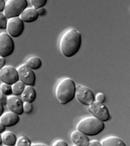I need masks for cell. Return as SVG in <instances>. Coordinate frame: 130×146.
<instances>
[{
  "label": "cell",
  "mask_w": 130,
  "mask_h": 146,
  "mask_svg": "<svg viewBox=\"0 0 130 146\" xmlns=\"http://www.w3.org/2000/svg\"><path fill=\"white\" fill-rule=\"evenodd\" d=\"M38 15L36 9L34 8H26L19 16V17L26 23H31L36 21Z\"/></svg>",
  "instance_id": "13"
},
{
  "label": "cell",
  "mask_w": 130,
  "mask_h": 146,
  "mask_svg": "<svg viewBox=\"0 0 130 146\" xmlns=\"http://www.w3.org/2000/svg\"><path fill=\"white\" fill-rule=\"evenodd\" d=\"M33 109V106L31 103L25 102L23 104V110L24 112L27 114L30 113Z\"/></svg>",
  "instance_id": "24"
},
{
  "label": "cell",
  "mask_w": 130,
  "mask_h": 146,
  "mask_svg": "<svg viewBox=\"0 0 130 146\" xmlns=\"http://www.w3.org/2000/svg\"><path fill=\"white\" fill-rule=\"evenodd\" d=\"M15 47L14 41L9 34H0V56L4 58L10 56L14 52Z\"/></svg>",
  "instance_id": "5"
},
{
  "label": "cell",
  "mask_w": 130,
  "mask_h": 146,
  "mask_svg": "<svg viewBox=\"0 0 130 146\" xmlns=\"http://www.w3.org/2000/svg\"><path fill=\"white\" fill-rule=\"evenodd\" d=\"M5 3L4 0H0V12H4L5 6Z\"/></svg>",
  "instance_id": "30"
},
{
  "label": "cell",
  "mask_w": 130,
  "mask_h": 146,
  "mask_svg": "<svg viewBox=\"0 0 130 146\" xmlns=\"http://www.w3.org/2000/svg\"><path fill=\"white\" fill-rule=\"evenodd\" d=\"M95 98L96 101L99 102L103 103L105 100V96L103 93L99 92L96 95Z\"/></svg>",
  "instance_id": "25"
},
{
  "label": "cell",
  "mask_w": 130,
  "mask_h": 146,
  "mask_svg": "<svg viewBox=\"0 0 130 146\" xmlns=\"http://www.w3.org/2000/svg\"><path fill=\"white\" fill-rule=\"evenodd\" d=\"M82 44L80 32L74 28H70L62 35L60 42L61 53L66 57H71L78 52Z\"/></svg>",
  "instance_id": "1"
},
{
  "label": "cell",
  "mask_w": 130,
  "mask_h": 146,
  "mask_svg": "<svg viewBox=\"0 0 130 146\" xmlns=\"http://www.w3.org/2000/svg\"><path fill=\"white\" fill-rule=\"evenodd\" d=\"M7 20L4 13L0 12V29H5L7 28Z\"/></svg>",
  "instance_id": "23"
},
{
  "label": "cell",
  "mask_w": 130,
  "mask_h": 146,
  "mask_svg": "<svg viewBox=\"0 0 130 146\" xmlns=\"http://www.w3.org/2000/svg\"><path fill=\"white\" fill-rule=\"evenodd\" d=\"M21 96L25 102L32 103L36 98V92L33 86H27L25 87Z\"/></svg>",
  "instance_id": "15"
},
{
  "label": "cell",
  "mask_w": 130,
  "mask_h": 146,
  "mask_svg": "<svg viewBox=\"0 0 130 146\" xmlns=\"http://www.w3.org/2000/svg\"><path fill=\"white\" fill-rule=\"evenodd\" d=\"M7 28L11 37L19 38L24 31V22L19 17L10 18L7 21Z\"/></svg>",
  "instance_id": "7"
},
{
  "label": "cell",
  "mask_w": 130,
  "mask_h": 146,
  "mask_svg": "<svg viewBox=\"0 0 130 146\" xmlns=\"http://www.w3.org/2000/svg\"><path fill=\"white\" fill-rule=\"evenodd\" d=\"M5 62L6 61L4 58L0 56V70L5 66Z\"/></svg>",
  "instance_id": "31"
},
{
  "label": "cell",
  "mask_w": 130,
  "mask_h": 146,
  "mask_svg": "<svg viewBox=\"0 0 130 146\" xmlns=\"http://www.w3.org/2000/svg\"><path fill=\"white\" fill-rule=\"evenodd\" d=\"M7 97L4 95L1 90H0V102L3 105H7Z\"/></svg>",
  "instance_id": "26"
},
{
  "label": "cell",
  "mask_w": 130,
  "mask_h": 146,
  "mask_svg": "<svg viewBox=\"0 0 130 146\" xmlns=\"http://www.w3.org/2000/svg\"><path fill=\"white\" fill-rule=\"evenodd\" d=\"M71 139L77 146H88L89 140L86 135L78 130L73 131L71 134Z\"/></svg>",
  "instance_id": "14"
},
{
  "label": "cell",
  "mask_w": 130,
  "mask_h": 146,
  "mask_svg": "<svg viewBox=\"0 0 130 146\" xmlns=\"http://www.w3.org/2000/svg\"><path fill=\"white\" fill-rule=\"evenodd\" d=\"M31 143L30 140L25 136H21L17 139L15 145L17 146H30Z\"/></svg>",
  "instance_id": "20"
},
{
  "label": "cell",
  "mask_w": 130,
  "mask_h": 146,
  "mask_svg": "<svg viewBox=\"0 0 130 146\" xmlns=\"http://www.w3.org/2000/svg\"><path fill=\"white\" fill-rule=\"evenodd\" d=\"M20 120L19 115L12 111L3 113L0 116V123L5 127H12L16 125Z\"/></svg>",
  "instance_id": "12"
},
{
  "label": "cell",
  "mask_w": 130,
  "mask_h": 146,
  "mask_svg": "<svg viewBox=\"0 0 130 146\" xmlns=\"http://www.w3.org/2000/svg\"><path fill=\"white\" fill-rule=\"evenodd\" d=\"M76 88L75 84L72 79L67 78L61 80L55 90L58 100L63 105L71 101L75 96Z\"/></svg>",
  "instance_id": "2"
},
{
  "label": "cell",
  "mask_w": 130,
  "mask_h": 146,
  "mask_svg": "<svg viewBox=\"0 0 130 146\" xmlns=\"http://www.w3.org/2000/svg\"><path fill=\"white\" fill-rule=\"evenodd\" d=\"M2 142L6 146H14L15 145L17 139L15 135L11 131L3 132L1 135Z\"/></svg>",
  "instance_id": "17"
},
{
  "label": "cell",
  "mask_w": 130,
  "mask_h": 146,
  "mask_svg": "<svg viewBox=\"0 0 130 146\" xmlns=\"http://www.w3.org/2000/svg\"><path fill=\"white\" fill-rule=\"evenodd\" d=\"M101 146H125L124 141L117 137L110 136L105 138L101 140Z\"/></svg>",
  "instance_id": "16"
},
{
  "label": "cell",
  "mask_w": 130,
  "mask_h": 146,
  "mask_svg": "<svg viewBox=\"0 0 130 146\" xmlns=\"http://www.w3.org/2000/svg\"><path fill=\"white\" fill-rule=\"evenodd\" d=\"M48 0H30L31 3L34 8L37 9L44 7L47 4Z\"/></svg>",
  "instance_id": "22"
},
{
  "label": "cell",
  "mask_w": 130,
  "mask_h": 146,
  "mask_svg": "<svg viewBox=\"0 0 130 146\" xmlns=\"http://www.w3.org/2000/svg\"><path fill=\"white\" fill-rule=\"evenodd\" d=\"M78 100L84 105H89L94 101L92 91L85 86H78L76 88L75 95Z\"/></svg>",
  "instance_id": "10"
},
{
  "label": "cell",
  "mask_w": 130,
  "mask_h": 146,
  "mask_svg": "<svg viewBox=\"0 0 130 146\" xmlns=\"http://www.w3.org/2000/svg\"><path fill=\"white\" fill-rule=\"evenodd\" d=\"M89 110L94 117L102 121H107L109 119V111L103 103L94 102L89 105Z\"/></svg>",
  "instance_id": "8"
},
{
  "label": "cell",
  "mask_w": 130,
  "mask_h": 146,
  "mask_svg": "<svg viewBox=\"0 0 130 146\" xmlns=\"http://www.w3.org/2000/svg\"><path fill=\"white\" fill-rule=\"evenodd\" d=\"M31 146H47L48 145L45 143H36L31 144Z\"/></svg>",
  "instance_id": "34"
},
{
  "label": "cell",
  "mask_w": 130,
  "mask_h": 146,
  "mask_svg": "<svg viewBox=\"0 0 130 146\" xmlns=\"http://www.w3.org/2000/svg\"><path fill=\"white\" fill-rule=\"evenodd\" d=\"M26 64L32 70H37L41 67L42 62L39 57L34 56L28 59Z\"/></svg>",
  "instance_id": "18"
},
{
  "label": "cell",
  "mask_w": 130,
  "mask_h": 146,
  "mask_svg": "<svg viewBox=\"0 0 130 146\" xmlns=\"http://www.w3.org/2000/svg\"><path fill=\"white\" fill-rule=\"evenodd\" d=\"M88 146H101V143L96 140H92L89 141Z\"/></svg>",
  "instance_id": "29"
},
{
  "label": "cell",
  "mask_w": 130,
  "mask_h": 146,
  "mask_svg": "<svg viewBox=\"0 0 130 146\" xmlns=\"http://www.w3.org/2000/svg\"><path fill=\"white\" fill-rule=\"evenodd\" d=\"M28 5L27 0H8L5 4L4 14L7 19L19 17Z\"/></svg>",
  "instance_id": "4"
},
{
  "label": "cell",
  "mask_w": 130,
  "mask_h": 146,
  "mask_svg": "<svg viewBox=\"0 0 130 146\" xmlns=\"http://www.w3.org/2000/svg\"><path fill=\"white\" fill-rule=\"evenodd\" d=\"M0 80L3 83L12 85L19 81L17 70L11 66H4L0 70Z\"/></svg>",
  "instance_id": "9"
},
{
  "label": "cell",
  "mask_w": 130,
  "mask_h": 146,
  "mask_svg": "<svg viewBox=\"0 0 130 146\" xmlns=\"http://www.w3.org/2000/svg\"><path fill=\"white\" fill-rule=\"evenodd\" d=\"M19 80L25 85L34 86L35 84L36 77L34 72L26 64H22L18 69Z\"/></svg>",
  "instance_id": "6"
},
{
  "label": "cell",
  "mask_w": 130,
  "mask_h": 146,
  "mask_svg": "<svg viewBox=\"0 0 130 146\" xmlns=\"http://www.w3.org/2000/svg\"><path fill=\"white\" fill-rule=\"evenodd\" d=\"M4 111V108L3 104L0 102V116H1Z\"/></svg>",
  "instance_id": "33"
},
{
  "label": "cell",
  "mask_w": 130,
  "mask_h": 146,
  "mask_svg": "<svg viewBox=\"0 0 130 146\" xmlns=\"http://www.w3.org/2000/svg\"><path fill=\"white\" fill-rule=\"evenodd\" d=\"M68 145L67 143L64 140H56L53 143V146H67Z\"/></svg>",
  "instance_id": "27"
},
{
  "label": "cell",
  "mask_w": 130,
  "mask_h": 146,
  "mask_svg": "<svg viewBox=\"0 0 130 146\" xmlns=\"http://www.w3.org/2000/svg\"><path fill=\"white\" fill-rule=\"evenodd\" d=\"M105 124L102 121L94 116H89L81 120L77 125V129L87 135L99 134L103 130Z\"/></svg>",
  "instance_id": "3"
},
{
  "label": "cell",
  "mask_w": 130,
  "mask_h": 146,
  "mask_svg": "<svg viewBox=\"0 0 130 146\" xmlns=\"http://www.w3.org/2000/svg\"><path fill=\"white\" fill-rule=\"evenodd\" d=\"M2 143H3V142H2L1 136L0 135V145H2Z\"/></svg>",
  "instance_id": "35"
},
{
  "label": "cell",
  "mask_w": 130,
  "mask_h": 146,
  "mask_svg": "<svg viewBox=\"0 0 130 146\" xmlns=\"http://www.w3.org/2000/svg\"><path fill=\"white\" fill-rule=\"evenodd\" d=\"M5 126L2 123H0V133H3L5 131Z\"/></svg>",
  "instance_id": "32"
},
{
  "label": "cell",
  "mask_w": 130,
  "mask_h": 146,
  "mask_svg": "<svg viewBox=\"0 0 130 146\" xmlns=\"http://www.w3.org/2000/svg\"><path fill=\"white\" fill-rule=\"evenodd\" d=\"M25 85L21 81H18L12 85V94L15 96H19L23 92Z\"/></svg>",
  "instance_id": "19"
},
{
  "label": "cell",
  "mask_w": 130,
  "mask_h": 146,
  "mask_svg": "<svg viewBox=\"0 0 130 146\" xmlns=\"http://www.w3.org/2000/svg\"><path fill=\"white\" fill-rule=\"evenodd\" d=\"M36 11L38 14V15L42 16L44 15L46 13V9L44 7L39 8L37 9Z\"/></svg>",
  "instance_id": "28"
},
{
  "label": "cell",
  "mask_w": 130,
  "mask_h": 146,
  "mask_svg": "<svg viewBox=\"0 0 130 146\" xmlns=\"http://www.w3.org/2000/svg\"><path fill=\"white\" fill-rule=\"evenodd\" d=\"M0 90L6 96H11L12 94V85L3 83L0 86Z\"/></svg>",
  "instance_id": "21"
},
{
  "label": "cell",
  "mask_w": 130,
  "mask_h": 146,
  "mask_svg": "<svg viewBox=\"0 0 130 146\" xmlns=\"http://www.w3.org/2000/svg\"><path fill=\"white\" fill-rule=\"evenodd\" d=\"M7 105L9 110L20 115L23 114V103L21 99L15 96H10L7 97Z\"/></svg>",
  "instance_id": "11"
}]
</instances>
